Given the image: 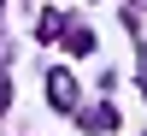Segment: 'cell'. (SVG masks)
Returning a JSON list of instances; mask_svg holds the SVG:
<instances>
[{"label": "cell", "mask_w": 147, "mask_h": 136, "mask_svg": "<svg viewBox=\"0 0 147 136\" xmlns=\"http://www.w3.org/2000/svg\"><path fill=\"white\" fill-rule=\"evenodd\" d=\"M112 118H118V113H112L106 101H100V107H88V130H112Z\"/></svg>", "instance_id": "7a4b0ae2"}, {"label": "cell", "mask_w": 147, "mask_h": 136, "mask_svg": "<svg viewBox=\"0 0 147 136\" xmlns=\"http://www.w3.org/2000/svg\"><path fill=\"white\" fill-rule=\"evenodd\" d=\"M47 95H53V107H59V113H65V107H77V77H71V71H53Z\"/></svg>", "instance_id": "6da1fadb"}, {"label": "cell", "mask_w": 147, "mask_h": 136, "mask_svg": "<svg viewBox=\"0 0 147 136\" xmlns=\"http://www.w3.org/2000/svg\"><path fill=\"white\" fill-rule=\"evenodd\" d=\"M59 30H65V18H59V12H47V18H41V30H35V36H41V42H53Z\"/></svg>", "instance_id": "3957f363"}, {"label": "cell", "mask_w": 147, "mask_h": 136, "mask_svg": "<svg viewBox=\"0 0 147 136\" xmlns=\"http://www.w3.org/2000/svg\"><path fill=\"white\" fill-rule=\"evenodd\" d=\"M141 71H147V53H141Z\"/></svg>", "instance_id": "277c9868"}]
</instances>
